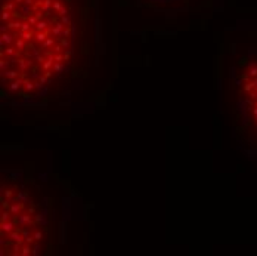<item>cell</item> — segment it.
<instances>
[{"label": "cell", "instance_id": "1", "mask_svg": "<svg viewBox=\"0 0 257 256\" xmlns=\"http://www.w3.org/2000/svg\"><path fill=\"white\" fill-rule=\"evenodd\" d=\"M2 93L18 101L67 95L89 68V0H2Z\"/></svg>", "mask_w": 257, "mask_h": 256}, {"label": "cell", "instance_id": "2", "mask_svg": "<svg viewBox=\"0 0 257 256\" xmlns=\"http://www.w3.org/2000/svg\"><path fill=\"white\" fill-rule=\"evenodd\" d=\"M0 193L2 255L34 256L47 249L52 215L41 190L27 178L7 175Z\"/></svg>", "mask_w": 257, "mask_h": 256}, {"label": "cell", "instance_id": "3", "mask_svg": "<svg viewBox=\"0 0 257 256\" xmlns=\"http://www.w3.org/2000/svg\"><path fill=\"white\" fill-rule=\"evenodd\" d=\"M230 98L238 133L257 147V53L242 58L232 68Z\"/></svg>", "mask_w": 257, "mask_h": 256}, {"label": "cell", "instance_id": "4", "mask_svg": "<svg viewBox=\"0 0 257 256\" xmlns=\"http://www.w3.org/2000/svg\"><path fill=\"white\" fill-rule=\"evenodd\" d=\"M160 2H168V0H160Z\"/></svg>", "mask_w": 257, "mask_h": 256}]
</instances>
